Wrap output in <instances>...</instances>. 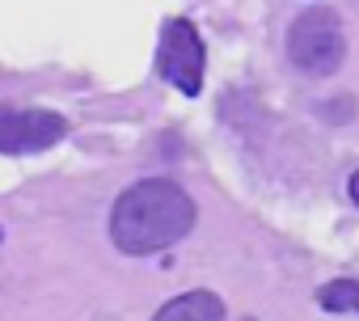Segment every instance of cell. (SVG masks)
Masks as SVG:
<instances>
[{
  "label": "cell",
  "mask_w": 359,
  "mask_h": 321,
  "mask_svg": "<svg viewBox=\"0 0 359 321\" xmlns=\"http://www.w3.org/2000/svg\"><path fill=\"white\" fill-rule=\"evenodd\" d=\"M195 228V203L182 186L165 178H144L127 186L110 212V237L123 254H156Z\"/></svg>",
  "instance_id": "1"
},
{
  "label": "cell",
  "mask_w": 359,
  "mask_h": 321,
  "mask_svg": "<svg viewBox=\"0 0 359 321\" xmlns=\"http://www.w3.org/2000/svg\"><path fill=\"white\" fill-rule=\"evenodd\" d=\"M346 55L342 22L330 9H309L287 30V60L309 76H330Z\"/></svg>",
  "instance_id": "2"
},
{
  "label": "cell",
  "mask_w": 359,
  "mask_h": 321,
  "mask_svg": "<svg viewBox=\"0 0 359 321\" xmlns=\"http://www.w3.org/2000/svg\"><path fill=\"white\" fill-rule=\"evenodd\" d=\"M203 39L191 22L182 18H173L165 22L161 30V51H156V64H161V76L173 85V89H182L187 97H195L203 89Z\"/></svg>",
  "instance_id": "3"
},
{
  "label": "cell",
  "mask_w": 359,
  "mask_h": 321,
  "mask_svg": "<svg viewBox=\"0 0 359 321\" xmlns=\"http://www.w3.org/2000/svg\"><path fill=\"white\" fill-rule=\"evenodd\" d=\"M55 139H64V118L51 114V110H9V114H0V152H9V156L43 152Z\"/></svg>",
  "instance_id": "4"
},
{
  "label": "cell",
  "mask_w": 359,
  "mask_h": 321,
  "mask_svg": "<svg viewBox=\"0 0 359 321\" xmlns=\"http://www.w3.org/2000/svg\"><path fill=\"white\" fill-rule=\"evenodd\" d=\"M152 321H224V300L216 292H187L156 308Z\"/></svg>",
  "instance_id": "5"
},
{
  "label": "cell",
  "mask_w": 359,
  "mask_h": 321,
  "mask_svg": "<svg viewBox=\"0 0 359 321\" xmlns=\"http://www.w3.org/2000/svg\"><path fill=\"white\" fill-rule=\"evenodd\" d=\"M317 304L330 308V313H342V308L359 313V283L355 279H334V283H325L317 292Z\"/></svg>",
  "instance_id": "6"
},
{
  "label": "cell",
  "mask_w": 359,
  "mask_h": 321,
  "mask_svg": "<svg viewBox=\"0 0 359 321\" xmlns=\"http://www.w3.org/2000/svg\"><path fill=\"white\" fill-rule=\"evenodd\" d=\"M351 199H355V203H359V170H355V174H351Z\"/></svg>",
  "instance_id": "7"
}]
</instances>
